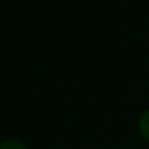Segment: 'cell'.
<instances>
[{
    "mask_svg": "<svg viewBox=\"0 0 149 149\" xmlns=\"http://www.w3.org/2000/svg\"><path fill=\"white\" fill-rule=\"evenodd\" d=\"M0 149H27L26 146L21 141H16V139H10V141H5L3 144L0 146Z\"/></svg>",
    "mask_w": 149,
    "mask_h": 149,
    "instance_id": "obj_2",
    "label": "cell"
},
{
    "mask_svg": "<svg viewBox=\"0 0 149 149\" xmlns=\"http://www.w3.org/2000/svg\"><path fill=\"white\" fill-rule=\"evenodd\" d=\"M139 132L149 141V111H146L139 119Z\"/></svg>",
    "mask_w": 149,
    "mask_h": 149,
    "instance_id": "obj_1",
    "label": "cell"
}]
</instances>
